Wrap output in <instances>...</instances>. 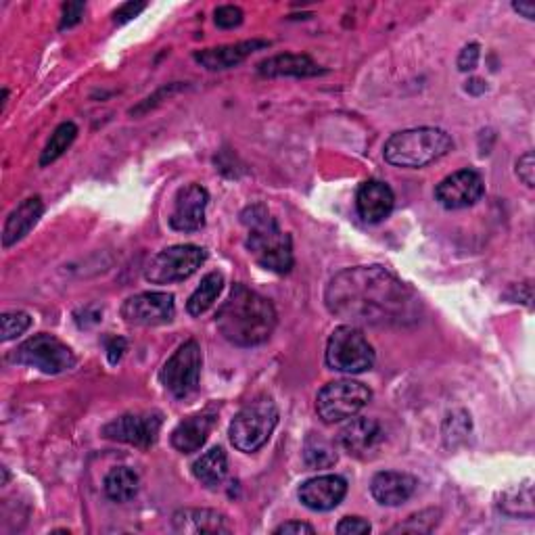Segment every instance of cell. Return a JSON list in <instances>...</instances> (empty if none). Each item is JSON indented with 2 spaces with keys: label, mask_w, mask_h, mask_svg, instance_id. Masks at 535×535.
<instances>
[{
  "label": "cell",
  "mask_w": 535,
  "mask_h": 535,
  "mask_svg": "<svg viewBox=\"0 0 535 535\" xmlns=\"http://www.w3.org/2000/svg\"><path fill=\"white\" fill-rule=\"evenodd\" d=\"M324 301L352 327H406L418 320L421 301L398 276L381 266H356L331 278Z\"/></svg>",
  "instance_id": "cell-1"
},
{
  "label": "cell",
  "mask_w": 535,
  "mask_h": 535,
  "mask_svg": "<svg viewBox=\"0 0 535 535\" xmlns=\"http://www.w3.org/2000/svg\"><path fill=\"white\" fill-rule=\"evenodd\" d=\"M216 324L230 343L251 347L270 339L276 329V310L264 295L235 285L216 316Z\"/></svg>",
  "instance_id": "cell-2"
},
{
  "label": "cell",
  "mask_w": 535,
  "mask_h": 535,
  "mask_svg": "<svg viewBox=\"0 0 535 535\" xmlns=\"http://www.w3.org/2000/svg\"><path fill=\"white\" fill-rule=\"evenodd\" d=\"M247 228V249L264 270L287 274L293 268V243L287 232L278 226L268 207L255 203L241 214Z\"/></svg>",
  "instance_id": "cell-3"
},
{
  "label": "cell",
  "mask_w": 535,
  "mask_h": 535,
  "mask_svg": "<svg viewBox=\"0 0 535 535\" xmlns=\"http://www.w3.org/2000/svg\"><path fill=\"white\" fill-rule=\"evenodd\" d=\"M454 143L448 132L439 128H412L393 134L385 143L383 155L391 166L425 168L452 151Z\"/></svg>",
  "instance_id": "cell-4"
},
{
  "label": "cell",
  "mask_w": 535,
  "mask_h": 535,
  "mask_svg": "<svg viewBox=\"0 0 535 535\" xmlns=\"http://www.w3.org/2000/svg\"><path fill=\"white\" fill-rule=\"evenodd\" d=\"M278 425V408L270 398H255L230 423V441L237 450L251 454L268 444Z\"/></svg>",
  "instance_id": "cell-5"
},
{
  "label": "cell",
  "mask_w": 535,
  "mask_h": 535,
  "mask_svg": "<svg viewBox=\"0 0 535 535\" xmlns=\"http://www.w3.org/2000/svg\"><path fill=\"white\" fill-rule=\"evenodd\" d=\"M9 360L46 372V375H61V372L72 370L78 364L72 347L49 333H40L23 341L9 356Z\"/></svg>",
  "instance_id": "cell-6"
},
{
  "label": "cell",
  "mask_w": 535,
  "mask_h": 535,
  "mask_svg": "<svg viewBox=\"0 0 535 535\" xmlns=\"http://www.w3.org/2000/svg\"><path fill=\"white\" fill-rule=\"evenodd\" d=\"M327 364L347 375H360L375 366V350L358 327L343 324L329 337Z\"/></svg>",
  "instance_id": "cell-7"
},
{
  "label": "cell",
  "mask_w": 535,
  "mask_h": 535,
  "mask_svg": "<svg viewBox=\"0 0 535 535\" xmlns=\"http://www.w3.org/2000/svg\"><path fill=\"white\" fill-rule=\"evenodd\" d=\"M372 398L370 389L352 379H341L324 385L316 398V412L322 418V423L335 425L345 421V418L356 416Z\"/></svg>",
  "instance_id": "cell-8"
},
{
  "label": "cell",
  "mask_w": 535,
  "mask_h": 535,
  "mask_svg": "<svg viewBox=\"0 0 535 535\" xmlns=\"http://www.w3.org/2000/svg\"><path fill=\"white\" fill-rule=\"evenodd\" d=\"M207 253L197 245H174L153 255L145 268V278L153 285L180 283L193 276L205 262Z\"/></svg>",
  "instance_id": "cell-9"
},
{
  "label": "cell",
  "mask_w": 535,
  "mask_h": 535,
  "mask_svg": "<svg viewBox=\"0 0 535 535\" xmlns=\"http://www.w3.org/2000/svg\"><path fill=\"white\" fill-rule=\"evenodd\" d=\"M203 356L197 341H186L161 368V383L178 400L189 398L199 387Z\"/></svg>",
  "instance_id": "cell-10"
},
{
  "label": "cell",
  "mask_w": 535,
  "mask_h": 535,
  "mask_svg": "<svg viewBox=\"0 0 535 535\" xmlns=\"http://www.w3.org/2000/svg\"><path fill=\"white\" fill-rule=\"evenodd\" d=\"M161 429L159 412H130L103 427V435L136 448H151Z\"/></svg>",
  "instance_id": "cell-11"
},
{
  "label": "cell",
  "mask_w": 535,
  "mask_h": 535,
  "mask_svg": "<svg viewBox=\"0 0 535 535\" xmlns=\"http://www.w3.org/2000/svg\"><path fill=\"white\" fill-rule=\"evenodd\" d=\"M176 316L174 295L170 293H138L128 297L122 306V318L136 327H159Z\"/></svg>",
  "instance_id": "cell-12"
},
{
  "label": "cell",
  "mask_w": 535,
  "mask_h": 535,
  "mask_svg": "<svg viewBox=\"0 0 535 535\" xmlns=\"http://www.w3.org/2000/svg\"><path fill=\"white\" fill-rule=\"evenodd\" d=\"M483 193V178L475 170H460L437 184L435 199L446 209H464L475 205Z\"/></svg>",
  "instance_id": "cell-13"
},
{
  "label": "cell",
  "mask_w": 535,
  "mask_h": 535,
  "mask_svg": "<svg viewBox=\"0 0 535 535\" xmlns=\"http://www.w3.org/2000/svg\"><path fill=\"white\" fill-rule=\"evenodd\" d=\"M209 195L201 184H189L178 191L174 209L170 216V226L180 232H193L205 224V209Z\"/></svg>",
  "instance_id": "cell-14"
},
{
  "label": "cell",
  "mask_w": 535,
  "mask_h": 535,
  "mask_svg": "<svg viewBox=\"0 0 535 535\" xmlns=\"http://www.w3.org/2000/svg\"><path fill=\"white\" fill-rule=\"evenodd\" d=\"M347 494V481L339 475H320L314 479H308L299 487V500L310 510H333L337 508Z\"/></svg>",
  "instance_id": "cell-15"
},
{
  "label": "cell",
  "mask_w": 535,
  "mask_h": 535,
  "mask_svg": "<svg viewBox=\"0 0 535 535\" xmlns=\"http://www.w3.org/2000/svg\"><path fill=\"white\" fill-rule=\"evenodd\" d=\"M395 195L391 186L381 180H366L356 193V209L364 222L379 224L393 212Z\"/></svg>",
  "instance_id": "cell-16"
},
{
  "label": "cell",
  "mask_w": 535,
  "mask_h": 535,
  "mask_svg": "<svg viewBox=\"0 0 535 535\" xmlns=\"http://www.w3.org/2000/svg\"><path fill=\"white\" fill-rule=\"evenodd\" d=\"M383 439L385 435L381 425L372 421V418H356L339 433L343 450L356 458H368L372 452H377Z\"/></svg>",
  "instance_id": "cell-17"
},
{
  "label": "cell",
  "mask_w": 535,
  "mask_h": 535,
  "mask_svg": "<svg viewBox=\"0 0 535 535\" xmlns=\"http://www.w3.org/2000/svg\"><path fill=\"white\" fill-rule=\"evenodd\" d=\"M268 46V40H243L237 44H226L218 46V49H205L201 53H195V61L209 69V72H220V69H230L243 63L255 51L268 49Z\"/></svg>",
  "instance_id": "cell-18"
},
{
  "label": "cell",
  "mask_w": 535,
  "mask_h": 535,
  "mask_svg": "<svg viewBox=\"0 0 535 535\" xmlns=\"http://www.w3.org/2000/svg\"><path fill=\"white\" fill-rule=\"evenodd\" d=\"M418 481L408 475V473H398V471H383L372 477L370 492L383 506H400L406 500L412 498L416 492Z\"/></svg>",
  "instance_id": "cell-19"
},
{
  "label": "cell",
  "mask_w": 535,
  "mask_h": 535,
  "mask_svg": "<svg viewBox=\"0 0 535 535\" xmlns=\"http://www.w3.org/2000/svg\"><path fill=\"white\" fill-rule=\"evenodd\" d=\"M172 527L176 533H189V535H201V533H228L230 527L226 523V517L218 510L209 508H182L172 517Z\"/></svg>",
  "instance_id": "cell-20"
},
{
  "label": "cell",
  "mask_w": 535,
  "mask_h": 535,
  "mask_svg": "<svg viewBox=\"0 0 535 535\" xmlns=\"http://www.w3.org/2000/svg\"><path fill=\"white\" fill-rule=\"evenodd\" d=\"M214 423H216L214 412H199L195 416H189L174 429L172 446L182 454H193L201 450L209 433L214 429Z\"/></svg>",
  "instance_id": "cell-21"
},
{
  "label": "cell",
  "mask_w": 535,
  "mask_h": 535,
  "mask_svg": "<svg viewBox=\"0 0 535 535\" xmlns=\"http://www.w3.org/2000/svg\"><path fill=\"white\" fill-rule=\"evenodd\" d=\"M42 214H44V203L40 197H30L21 205H17L5 222L3 247L9 249L15 243H19L38 224Z\"/></svg>",
  "instance_id": "cell-22"
},
{
  "label": "cell",
  "mask_w": 535,
  "mask_h": 535,
  "mask_svg": "<svg viewBox=\"0 0 535 535\" xmlns=\"http://www.w3.org/2000/svg\"><path fill=\"white\" fill-rule=\"evenodd\" d=\"M258 72L266 78H283V76H293V78H312L324 74V69L314 63L308 55H276L258 65Z\"/></svg>",
  "instance_id": "cell-23"
},
{
  "label": "cell",
  "mask_w": 535,
  "mask_h": 535,
  "mask_svg": "<svg viewBox=\"0 0 535 535\" xmlns=\"http://www.w3.org/2000/svg\"><path fill=\"white\" fill-rule=\"evenodd\" d=\"M193 475L205 487H218L228 475V456L222 448H212L193 464Z\"/></svg>",
  "instance_id": "cell-24"
},
{
  "label": "cell",
  "mask_w": 535,
  "mask_h": 535,
  "mask_svg": "<svg viewBox=\"0 0 535 535\" xmlns=\"http://www.w3.org/2000/svg\"><path fill=\"white\" fill-rule=\"evenodd\" d=\"M224 287V276L220 272L207 274L201 285L195 289V293L189 297V304H186V312L191 316H201L209 308L216 304V299Z\"/></svg>",
  "instance_id": "cell-25"
},
{
  "label": "cell",
  "mask_w": 535,
  "mask_h": 535,
  "mask_svg": "<svg viewBox=\"0 0 535 535\" xmlns=\"http://www.w3.org/2000/svg\"><path fill=\"white\" fill-rule=\"evenodd\" d=\"M138 492V475L128 467L111 469L105 477V494L113 502H128Z\"/></svg>",
  "instance_id": "cell-26"
},
{
  "label": "cell",
  "mask_w": 535,
  "mask_h": 535,
  "mask_svg": "<svg viewBox=\"0 0 535 535\" xmlns=\"http://www.w3.org/2000/svg\"><path fill=\"white\" fill-rule=\"evenodd\" d=\"M500 508L510 517H533V485L531 481H525L513 490H508L502 494Z\"/></svg>",
  "instance_id": "cell-27"
},
{
  "label": "cell",
  "mask_w": 535,
  "mask_h": 535,
  "mask_svg": "<svg viewBox=\"0 0 535 535\" xmlns=\"http://www.w3.org/2000/svg\"><path fill=\"white\" fill-rule=\"evenodd\" d=\"M304 458L312 469H331L337 462V450L329 439L310 433L304 444Z\"/></svg>",
  "instance_id": "cell-28"
},
{
  "label": "cell",
  "mask_w": 535,
  "mask_h": 535,
  "mask_svg": "<svg viewBox=\"0 0 535 535\" xmlns=\"http://www.w3.org/2000/svg\"><path fill=\"white\" fill-rule=\"evenodd\" d=\"M76 136H78L76 124H72V122L61 124L53 132L51 141L46 143V147L42 151V157H40V166H49V164H53V161H57L69 147H72V143L76 141Z\"/></svg>",
  "instance_id": "cell-29"
},
{
  "label": "cell",
  "mask_w": 535,
  "mask_h": 535,
  "mask_svg": "<svg viewBox=\"0 0 535 535\" xmlns=\"http://www.w3.org/2000/svg\"><path fill=\"white\" fill-rule=\"evenodd\" d=\"M32 318L26 312H5L0 316V329H3V341H13L30 329Z\"/></svg>",
  "instance_id": "cell-30"
},
{
  "label": "cell",
  "mask_w": 535,
  "mask_h": 535,
  "mask_svg": "<svg viewBox=\"0 0 535 535\" xmlns=\"http://www.w3.org/2000/svg\"><path fill=\"white\" fill-rule=\"evenodd\" d=\"M243 23V11L239 7H232V5H224L216 9V26L222 30H232V28H239Z\"/></svg>",
  "instance_id": "cell-31"
},
{
  "label": "cell",
  "mask_w": 535,
  "mask_h": 535,
  "mask_svg": "<svg viewBox=\"0 0 535 535\" xmlns=\"http://www.w3.org/2000/svg\"><path fill=\"white\" fill-rule=\"evenodd\" d=\"M370 523L364 521L362 517H345L339 525H337V533L339 535H364L370 533Z\"/></svg>",
  "instance_id": "cell-32"
},
{
  "label": "cell",
  "mask_w": 535,
  "mask_h": 535,
  "mask_svg": "<svg viewBox=\"0 0 535 535\" xmlns=\"http://www.w3.org/2000/svg\"><path fill=\"white\" fill-rule=\"evenodd\" d=\"M84 9L86 5L84 3H67L63 5V17H61V30H67V28H74L80 23L82 15H84Z\"/></svg>",
  "instance_id": "cell-33"
},
{
  "label": "cell",
  "mask_w": 535,
  "mask_h": 535,
  "mask_svg": "<svg viewBox=\"0 0 535 535\" xmlns=\"http://www.w3.org/2000/svg\"><path fill=\"white\" fill-rule=\"evenodd\" d=\"M433 513V510H425V513H418V515H412L404 525H398V527H395V529H391V533H398V531H402V533H427V531H431V527L429 525H423V521L429 517Z\"/></svg>",
  "instance_id": "cell-34"
},
{
  "label": "cell",
  "mask_w": 535,
  "mask_h": 535,
  "mask_svg": "<svg viewBox=\"0 0 535 535\" xmlns=\"http://www.w3.org/2000/svg\"><path fill=\"white\" fill-rule=\"evenodd\" d=\"M479 63V44H469L464 46V49L460 51L458 55V69L460 72H473V69L477 67Z\"/></svg>",
  "instance_id": "cell-35"
},
{
  "label": "cell",
  "mask_w": 535,
  "mask_h": 535,
  "mask_svg": "<svg viewBox=\"0 0 535 535\" xmlns=\"http://www.w3.org/2000/svg\"><path fill=\"white\" fill-rule=\"evenodd\" d=\"M517 174L523 180V184H527L529 189L535 184V157L533 153H525L519 161H517Z\"/></svg>",
  "instance_id": "cell-36"
},
{
  "label": "cell",
  "mask_w": 535,
  "mask_h": 535,
  "mask_svg": "<svg viewBox=\"0 0 535 535\" xmlns=\"http://www.w3.org/2000/svg\"><path fill=\"white\" fill-rule=\"evenodd\" d=\"M145 9H147L145 3H126V5H122L118 11L113 13V21L118 23V26H122V23L134 19L138 13H143Z\"/></svg>",
  "instance_id": "cell-37"
},
{
  "label": "cell",
  "mask_w": 535,
  "mask_h": 535,
  "mask_svg": "<svg viewBox=\"0 0 535 535\" xmlns=\"http://www.w3.org/2000/svg\"><path fill=\"white\" fill-rule=\"evenodd\" d=\"M176 90H180V86H178V84H172V86L161 88L155 97H149V99H145V103H141V105H138L136 109H132L130 113H132V115H134V113H136V115H138V113H143V111H147L149 107H155V105L159 103V99H161V97H170L172 92H176Z\"/></svg>",
  "instance_id": "cell-38"
},
{
  "label": "cell",
  "mask_w": 535,
  "mask_h": 535,
  "mask_svg": "<svg viewBox=\"0 0 535 535\" xmlns=\"http://www.w3.org/2000/svg\"><path fill=\"white\" fill-rule=\"evenodd\" d=\"M276 535H283V533H314V527L308 525V523H301V521H289V523H283L281 527L274 529Z\"/></svg>",
  "instance_id": "cell-39"
},
{
  "label": "cell",
  "mask_w": 535,
  "mask_h": 535,
  "mask_svg": "<svg viewBox=\"0 0 535 535\" xmlns=\"http://www.w3.org/2000/svg\"><path fill=\"white\" fill-rule=\"evenodd\" d=\"M124 350H126V341H124L122 337H113V339H109V343H107L109 362H111V364H118L120 358H122V354H124Z\"/></svg>",
  "instance_id": "cell-40"
},
{
  "label": "cell",
  "mask_w": 535,
  "mask_h": 535,
  "mask_svg": "<svg viewBox=\"0 0 535 535\" xmlns=\"http://www.w3.org/2000/svg\"><path fill=\"white\" fill-rule=\"evenodd\" d=\"M513 9L517 13H521L523 17H527V19L535 17V5L533 3H513Z\"/></svg>",
  "instance_id": "cell-41"
},
{
  "label": "cell",
  "mask_w": 535,
  "mask_h": 535,
  "mask_svg": "<svg viewBox=\"0 0 535 535\" xmlns=\"http://www.w3.org/2000/svg\"><path fill=\"white\" fill-rule=\"evenodd\" d=\"M467 90L473 92V95H481V92H485V84H483V80L475 78V80H471V82L467 84Z\"/></svg>",
  "instance_id": "cell-42"
}]
</instances>
